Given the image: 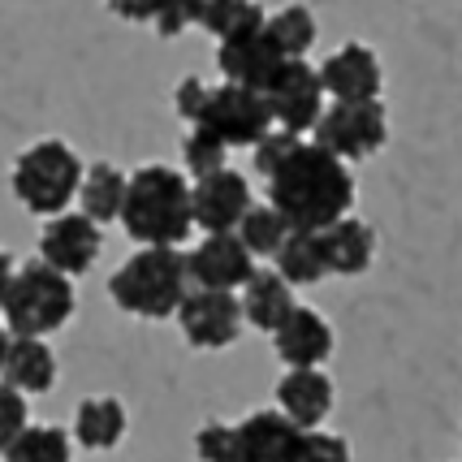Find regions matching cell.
I'll return each mask as SVG.
<instances>
[{"instance_id": "32", "label": "cell", "mask_w": 462, "mask_h": 462, "mask_svg": "<svg viewBox=\"0 0 462 462\" xmlns=\"http://www.w3.org/2000/svg\"><path fill=\"white\" fill-rule=\"evenodd\" d=\"M203 5L208 0H161V14H156V31L164 40L181 35L190 22H203Z\"/></svg>"}, {"instance_id": "7", "label": "cell", "mask_w": 462, "mask_h": 462, "mask_svg": "<svg viewBox=\"0 0 462 462\" xmlns=\"http://www.w3.org/2000/svg\"><path fill=\"white\" fill-rule=\"evenodd\" d=\"M190 130H208L225 147H255L263 134L277 130V121H273V108H268V100L260 91L225 82V87H212L208 108H203V117Z\"/></svg>"}, {"instance_id": "18", "label": "cell", "mask_w": 462, "mask_h": 462, "mask_svg": "<svg viewBox=\"0 0 462 462\" xmlns=\"http://www.w3.org/2000/svg\"><path fill=\"white\" fill-rule=\"evenodd\" d=\"M320 246H324V263H328V273H337V277H359V273L372 268V255H376V234H372V225L346 217V221L320 229Z\"/></svg>"}, {"instance_id": "15", "label": "cell", "mask_w": 462, "mask_h": 462, "mask_svg": "<svg viewBox=\"0 0 462 462\" xmlns=\"http://www.w3.org/2000/svg\"><path fill=\"white\" fill-rule=\"evenodd\" d=\"M320 87L333 100H381V60L363 43H346L320 65Z\"/></svg>"}, {"instance_id": "9", "label": "cell", "mask_w": 462, "mask_h": 462, "mask_svg": "<svg viewBox=\"0 0 462 462\" xmlns=\"http://www.w3.org/2000/svg\"><path fill=\"white\" fill-rule=\"evenodd\" d=\"M242 299L221 294V290H190L178 307L181 337L195 350H225L238 342L242 333Z\"/></svg>"}, {"instance_id": "5", "label": "cell", "mask_w": 462, "mask_h": 462, "mask_svg": "<svg viewBox=\"0 0 462 462\" xmlns=\"http://www.w3.org/2000/svg\"><path fill=\"white\" fill-rule=\"evenodd\" d=\"M82 190V161L60 139H43L26 147L14 164V195L35 217H65L69 199Z\"/></svg>"}, {"instance_id": "35", "label": "cell", "mask_w": 462, "mask_h": 462, "mask_svg": "<svg viewBox=\"0 0 462 462\" xmlns=\"http://www.w3.org/2000/svg\"><path fill=\"white\" fill-rule=\"evenodd\" d=\"M108 9L125 22H156L161 14V0H108Z\"/></svg>"}, {"instance_id": "2", "label": "cell", "mask_w": 462, "mask_h": 462, "mask_svg": "<svg viewBox=\"0 0 462 462\" xmlns=\"http://www.w3.org/2000/svg\"><path fill=\"white\" fill-rule=\"evenodd\" d=\"M121 225L143 246H178V242H186V234L195 229V208H190L186 178L169 164H143L139 173H130Z\"/></svg>"}, {"instance_id": "24", "label": "cell", "mask_w": 462, "mask_h": 462, "mask_svg": "<svg viewBox=\"0 0 462 462\" xmlns=\"http://www.w3.org/2000/svg\"><path fill=\"white\" fill-rule=\"evenodd\" d=\"M324 273H328V263H324L320 234H290L277 251V277L285 285H316Z\"/></svg>"}, {"instance_id": "12", "label": "cell", "mask_w": 462, "mask_h": 462, "mask_svg": "<svg viewBox=\"0 0 462 462\" xmlns=\"http://www.w3.org/2000/svg\"><path fill=\"white\" fill-rule=\"evenodd\" d=\"M255 277V255L242 246L238 234H208L190 251V282L199 290H221L234 294Z\"/></svg>"}, {"instance_id": "25", "label": "cell", "mask_w": 462, "mask_h": 462, "mask_svg": "<svg viewBox=\"0 0 462 462\" xmlns=\"http://www.w3.org/2000/svg\"><path fill=\"white\" fill-rule=\"evenodd\" d=\"M268 35L282 48L285 60H302L311 52V43H316V18H311L307 5H285L282 14L268 18Z\"/></svg>"}, {"instance_id": "36", "label": "cell", "mask_w": 462, "mask_h": 462, "mask_svg": "<svg viewBox=\"0 0 462 462\" xmlns=\"http://www.w3.org/2000/svg\"><path fill=\"white\" fill-rule=\"evenodd\" d=\"M14 277H18V273H14V260L0 251V307H5V299H9V285H14Z\"/></svg>"}, {"instance_id": "31", "label": "cell", "mask_w": 462, "mask_h": 462, "mask_svg": "<svg viewBox=\"0 0 462 462\" xmlns=\"http://www.w3.org/2000/svg\"><path fill=\"white\" fill-rule=\"evenodd\" d=\"M299 147H302L299 134H290V130H273V134H263V139L255 143V169H260L263 178H273V173H277V169H282Z\"/></svg>"}, {"instance_id": "13", "label": "cell", "mask_w": 462, "mask_h": 462, "mask_svg": "<svg viewBox=\"0 0 462 462\" xmlns=\"http://www.w3.org/2000/svg\"><path fill=\"white\" fill-rule=\"evenodd\" d=\"M217 65H221V79L234 82V87H246V91H260L277 79V69L285 65L282 48L273 43L268 26L263 31H251V35H238V40L221 43L217 52Z\"/></svg>"}, {"instance_id": "37", "label": "cell", "mask_w": 462, "mask_h": 462, "mask_svg": "<svg viewBox=\"0 0 462 462\" xmlns=\"http://www.w3.org/2000/svg\"><path fill=\"white\" fill-rule=\"evenodd\" d=\"M9 342H14V337H9V328L0 324V367H5V355H9Z\"/></svg>"}, {"instance_id": "17", "label": "cell", "mask_w": 462, "mask_h": 462, "mask_svg": "<svg viewBox=\"0 0 462 462\" xmlns=\"http://www.w3.org/2000/svg\"><path fill=\"white\" fill-rule=\"evenodd\" d=\"M273 346H277V359L285 367H320L333 355V328H328L320 311L294 307L290 320L273 333Z\"/></svg>"}, {"instance_id": "26", "label": "cell", "mask_w": 462, "mask_h": 462, "mask_svg": "<svg viewBox=\"0 0 462 462\" xmlns=\"http://www.w3.org/2000/svg\"><path fill=\"white\" fill-rule=\"evenodd\" d=\"M238 238L251 255H273V260H277V251H282L285 238H290V225L282 221L277 208H251L246 221L238 225Z\"/></svg>"}, {"instance_id": "4", "label": "cell", "mask_w": 462, "mask_h": 462, "mask_svg": "<svg viewBox=\"0 0 462 462\" xmlns=\"http://www.w3.org/2000/svg\"><path fill=\"white\" fill-rule=\"evenodd\" d=\"M74 316V285L52 263L31 260L18 268L5 299V328L14 337H48Z\"/></svg>"}, {"instance_id": "19", "label": "cell", "mask_w": 462, "mask_h": 462, "mask_svg": "<svg viewBox=\"0 0 462 462\" xmlns=\"http://www.w3.org/2000/svg\"><path fill=\"white\" fill-rule=\"evenodd\" d=\"M0 376H5V384H14L18 393H48L57 384V355L48 350L43 337H14Z\"/></svg>"}, {"instance_id": "20", "label": "cell", "mask_w": 462, "mask_h": 462, "mask_svg": "<svg viewBox=\"0 0 462 462\" xmlns=\"http://www.w3.org/2000/svg\"><path fill=\"white\" fill-rule=\"evenodd\" d=\"M290 290L294 285H285L277 273H255L251 282L242 285V316H246V324H255L263 333H277L290 320V311L299 307Z\"/></svg>"}, {"instance_id": "11", "label": "cell", "mask_w": 462, "mask_h": 462, "mask_svg": "<svg viewBox=\"0 0 462 462\" xmlns=\"http://www.w3.org/2000/svg\"><path fill=\"white\" fill-rule=\"evenodd\" d=\"M100 225L91 221V217H82V212H65V217H52V221L43 225L40 234V260L52 263L57 273L65 277H82L96 255H100Z\"/></svg>"}, {"instance_id": "6", "label": "cell", "mask_w": 462, "mask_h": 462, "mask_svg": "<svg viewBox=\"0 0 462 462\" xmlns=\"http://www.w3.org/2000/svg\"><path fill=\"white\" fill-rule=\"evenodd\" d=\"M384 139H389V121L381 100H333L311 130V143L333 152L337 161H363L381 152Z\"/></svg>"}, {"instance_id": "10", "label": "cell", "mask_w": 462, "mask_h": 462, "mask_svg": "<svg viewBox=\"0 0 462 462\" xmlns=\"http://www.w3.org/2000/svg\"><path fill=\"white\" fill-rule=\"evenodd\" d=\"M190 208H195V229L203 234H238V225L255 203H251L246 178L234 169H221L190 186Z\"/></svg>"}, {"instance_id": "33", "label": "cell", "mask_w": 462, "mask_h": 462, "mask_svg": "<svg viewBox=\"0 0 462 462\" xmlns=\"http://www.w3.org/2000/svg\"><path fill=\"white\" fill-rule=\"evenodd\" d=\"M299 462H350V445L342 437H333V432H307Z\"/></svg>"}, {"instance_id": "30", "label": "cell", "mask_w": 462, "mask_h": 462, "mask_svg": "<svg viewBox=\"0 0 462 462\" xmlns=\"http://www.w3.org/2000/svg\"><path fill=\"white\" fill-rule=\"evenodd\" d=\"M26 428H31L26 423V398H22L14 384L0 381V454H9V445L18 441Z\"/></svg>"}, {"instance_id": "14", "label": "cell", "mask_w": 462, "mask_h": 462, "mask_svg": "<svg viewBox=\"0 0 462 462\" xmlns=\"http://www.w3.org/2000/svg\"><path fill=\"white\" fill-rule=\"evenodd\" d=\"M234 432H238L234 462H299L302 437H307L299 423L285 420L282 411H255Z\"/></svg>"}, {"instance_id": "8", "label": "cell", "mask_w": 462, "mask_h": 462, "mask_svg": "<svg viewBox=\"0 0 462 462\" xmlns=\"http://www.w3.org/2000/svg\"><path fill=\"white\" fill-rule=\"evenodd\" d=\"M263 100L273 108L277 130H290V134L316 130V121L324 117L320 69H311L307 60H285L277 69V79L263 87Z\"/></svg>"}, {"instance_id": "29", "label": "cell", "mask_w": 462, "mask_h": 462, "mask_svg": "<svg viewBox=\"0 0 462 462\" xmlns=\"http://www.w3.org/2000/svg\"><path fill=\"white\" fill-rule=\"evenodd\" d=\"M195 454L199 462H234L238 454V432L229 428V423H203L199 432H195Z\"/></svg>"}, {"instance_id": "1", "label": "cell", "mask_w": 462, "mask_h": 462, "mask_svg": "<svg viewBox=\"0 0 462 462\" xmlns=\"http://www.w3.org/2000/svg\"><path fill=\"white\" fill-rule=\"evenodd\" d=\"M350 203H355V178L346 161L316 143H302L268 178V208L282 212L290 234H320L328 225L346 221Z\"/></svg>"}, {"instance_id": "27", "label": "cell", "mask_w": 462, "mask_h": 462, "mask_svg": "<svg viewBox=\"0 0 462 462\" xmlns=\"http://www.w3.org/2000/svg\"><path fill=\"white\" fill-rule=\"evenodd\" d=\"M5 462H69V437L60 428H26Z\"/></svg>"}, {"instance_id": "16", "label": "cell", "mask_w": 462, "mask_h": 462, "mask_svg": "<svg viewBox=\"0 0 462 462\" xmlns=\"http://www.w3.org/2000/svg\"><path fill=\"white\" fill-rule=\"evenodd\" d=\"M277 411L302 432H316L333 411V381L320 367H290L277 384Z\"/></svg>"}, {"instance_id": "28", "label": "cell", "mask_w": 462, "mask_h": 462, "mask_svg": "<svg viewBox=\"0 0 462 462\" xmlns=\"http://www.w3.org/2000/svg\"><path fill=\"white\" fill-rule=\"evenodd\" d=\"M225 152H229V147H225L221 139H212L208 130H190V134L181 139V161H186V169L195 173V181L229 169V164H225Z\"/></svg>"}, {"instance_id": "22", "label": "cell", "mask_w": 462, "mask_h": 462, "mask_svg": "<svg viewBox=\"0 0 462 462\" xmlns=\"http://www.w3.org/2000/svg\"><path fill=\"white\" fill-rule=\"evenodd\" d=\"M125 186L130 178L113 169V164H91L87 178H82V217H91L96 225L121 221V208H125Z\"/></svg>"}, {"instance_id": "23", "label": "cell", "mask_w": 462, "mask_h": 462, "mask_svg": "<svg viewBox=\"0 0 462 462\" xmlns=\"http://www.w3.org/2000/svg\"><path fill=\"white\" fill-rule=\"evenodd\" d=\"M199 26L208 35H217L221 43H229V40H238V35L263 31L268 18H263L260 0H208Z\"/></svg>"}, {"instance_id": "34", "label": "cell", "mask_w": 462, "mask_h": 462, "mask_svg": "<svg viewBox=\"0 0 462 462\" xmlns=\"http://www.w3.org/2000/svg\"><path fill=\"white\" fill-rule=\"evenodd\" d=\"M208 96H212V87H203L199 79H181L178 82V96H173L181 121H190V125H195V121L203 117V108H208Z\"/></svg>"}, {"instance_id": "3", "label": "cell", "mask_w": 462, "mask_h": 462, "mask_svg": "<svg viewBox=\"0 0 462 462\" xmlns=\"http://www.w3.org/2000/svg\"><path fill=\"white\" fill-rule=\"evenodd\" d=\"M186 282H190V255H181L178 246H143L113 273L108 294L130 316L169 320L190 294Z\"/></svg>"}, {"instance_id": "21", "label": "cell", "mask_w": 462, "mask_h": 462, "mask_svg": "<svg viewBox=\"0 0 462 462\" xmlns=\"http://www.w3.org/2000/svg\"><path fill=\"white\" fill-rule=\"evenodd\" d=\"M125 437V406L117 398H87L74 415V441L82 449H113Z\"/></svg>"}]
</instances>
